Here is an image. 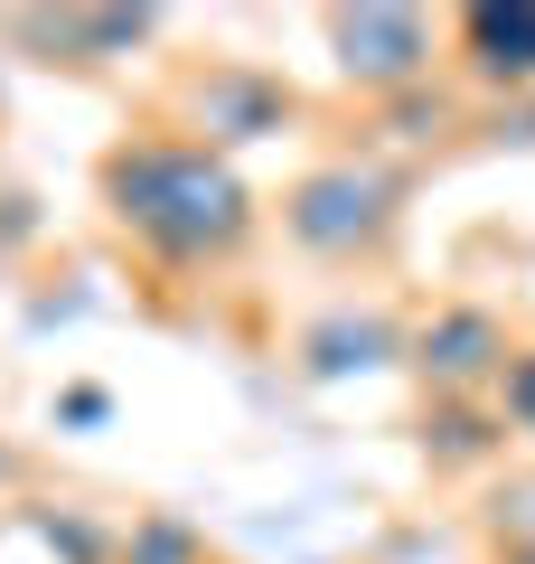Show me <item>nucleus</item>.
Wrapping results in <instances>:
<instances>
[{"label": "nucleus", "mask_w": 535, "mask_h": 564, "mask_svg": "<svg viewBox=\"0 0 535 564\" xmlns=\"http://www.w3.org/2000/svg\"><path fill=\"white\" fill-rule=\"evenodd\" d=\"M329 47H338V76L367 85V95H404V85L433 76V20L423 10H338Z\"/></svg>", "instance_id": "obj_3"}, {"label": "nucleus", "mask_w": 535, "mask_h": 564, "mask_svg": "<svg viewBox=\"0 0 535 564\" xmlns=\"http://www.w3.org/2000/svg\"><path fill=\"white\" fill-rule=\"evenodd\" d=\"M282 226L310 254H376L395 236V180L385 170H357V161H329L282 198Z\"/></svg>", "instance_id": "obj_2"}, {"label": "nucleus", "mask_w": 535, "mask_h": 564, "mask_svg": "<svg viewBox=\"0 0 535 564\" xmlns=\"http://www.w3.org/2000/svg\"><path fill=\"white\" fill-rule=\"evenodd\" d=\"M188 113H198L207 141H254V132H273V122L292 113V95H282L273 76H254V66H207V76L188 85Z\"/></svg>", "instance_id": "obj_6"}, {"label": "nucleus", "mask_w": 535, "mask_h": 564, "mask_svg": "<svg viewBox=\"0 0 535 564\" xmlns=\"http://www.w3.org/2000/svg\"><path fill=\"white\" fill-rule=\"evenodd\" d=\"M460 66L479 85L535 95V0H479V10H460Z\"/></svg>", "instance_id": "obj_5"}, {"label": "nucleus", "mask_w": 535, "mask_h": 564, "mask_svg": "<svg viewBox=\"0 0 535 564\" xmlns=\"http://www.w3.org/2000/svg\"><path fill=\"white\" fill-rule=\"evenodd\" d=\"M507 358H516L507 321H498V311H479V302L441 311V321L423 329V348H414V367L441 386V395H470V386H498V377H507Z\"/></svg>", "instance_id": "obj_4"}, {"label": "nucleus", "mask_w": 535, "mask_h": 564, "mask_svg": "<svg viewBox=\"0 0 535 564\" xmlns=\"http://www.w3.org/2000/svg\"><path fill=\"white\" fill-rule=\"evenodd\" d=\"M498 423L535 443V348H516V358H507V377H498Z\"/></svg>", "instance_id": "obj_7"}, {"label": "nucleus", "mask_w": 535, "mask_h": 564, "mask_svg": "<svg viewBox=\"0 0 535 564\" xmlns=\"http://www.w3.org/2000/svg\"><path fill=\"white\" fill-rule=\"evenodd\" d=\"M132 564H198V545H188V527H170V518H151L132 536Z\"/></svg>", "instance_id": "obj_8"}, {"label": "nucleus", "mask_w": 535, "mask_h": 564, "mask_svg": "<svg viewBox=\"0 0 535 564\" xmlns=\"http://www.w3.org/2000/svg\"><path fill=\"white\" fill-rule=\"evenodd\" d=\"M103 198L160 263H226L254 236V198L207 141H132V151H113Z\"/></svg>", "instance_id": "obj_1"}]
</instances>
